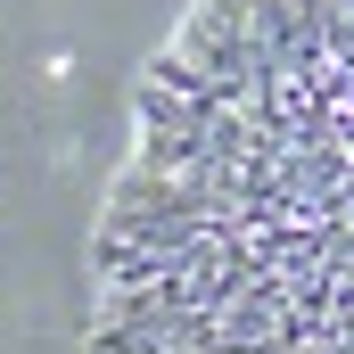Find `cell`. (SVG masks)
<instances>
[{
    "label": "cell",
    "instance_id": "obj_1",
    "mask_svg": "<svg viewBox=\"0 0 354 354\" xmlns=\"http://www.w3.org/2000/svg\"><path fill=\"white\" fill-rule=\"evenodd\" d=\"M91 354H354V0H189L91 231Z\"/></svg>",
    "mask_w": 354,
    "mask_h": 354
}]
</instances>
